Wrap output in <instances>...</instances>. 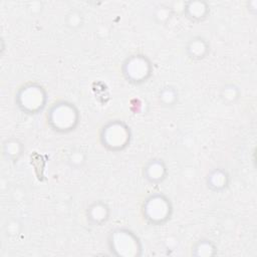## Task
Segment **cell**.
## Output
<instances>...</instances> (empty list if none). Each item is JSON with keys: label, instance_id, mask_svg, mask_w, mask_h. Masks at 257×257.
Segmentation results:
<instances>
[{"label": "cell", "instance_id": "obj_8", "mask_svg": "<svg viewBox=\"0 0 257 257\" xmlns=\"http://www.w3.org/2000/svg\"><path fill=\"white\" fill-rule=\"evenodd\" d=\"M110 214V207L103 200L92 201L85 209L86 222L92 227H100L104 225L109 220Z\"/></svg>", "mask_w": 257, "mask_h": 257}, {"label": "cell", "instance_id": "obj_7", "mask_svg": "<svg viewBox=\"0 0 257 257\" xmlns=\"http://www.w3.org/2000/svg\"><path fill=\"white\" fill-rule=\"evenodd\" d=\"M168 174V166L162 158L149 159L142 169L144 180L151 186H159L162 184L167 179Z\"/></svg>", "mask_w": 257, "mask_h": 257}, {"label": "cell", "instance_id": "obj_9", "mask_svg": "<svg viewBox=\"0 0 257 257\" xmlns=\"http://www.w3.org/2000/svg\"><path fill=\"white\" fill-rule=\"evenodd\" d=\"M231 183V177L227 169L216 167L211 169L206 176V186L213 193L225 192Z\"/></svg>", "mask_w": 257, "mask_h": 257}, {"label": "cell", "instance_id": "obj_14", "mask_svg": "<svg viewBox=\"0 0 257 257\" xmlns=\"http://www.w3.org/2000/svg\"><path fill=\"white\" fill-rule=\"evenodd\" d=\"M158 100L163 107H174L179 100V91L174 85H165L158 92Z\"/></svg>", "mask_w": 257, "mask_h": 257}, {"label": "cell", "instance_id": "obj_1", "mask_svg": "<svg viewBox=\"0 0 257 257\" xmlns=\"http://www.w3.org/2000/svg\"><path fill=\"white\" fill-rule=\"evenodd\" d=\"M80 113L77 106L69 101L60 99L53 102L47 110V125L56 134H69L78 126Z\"/></svg>", "mask_w": 257, "mask_h": 257}, {"label": "cell", "instance_id": "obj_15", "mask_svg": "<svg viewBox=\"0 0 257 257\" xmlns=\"http://www.w3.org/2000/svg\"><path fill=\"white\" fill-rule=\"evenodd\" d=\"M241 96V90L235 83H226L220 89V98L223 103L231 105L236 103Z\"/></svg>", "mask_w": 257, "mask_h": 257}, {"label": "cell", "instance_id": "obj_6", "mask_svg": "<svg viewBox=\"0 0 257 257\" xmlns=\"http://www.w3.org/2000/svg\"><path fill=\"white\" fill-rule=\"evenodd\" d=\"M123 78L132 84L139 85L147 82L153 75V62L145 54L135 53L127 56L121 64Z\"/></svg>", "mask_w": 257, "mask_h": 257}, {"label": "cell", "instance_id": "obj_12", "mask_svg": "<svg viewBox=\"0 0 257 257\" xmlns=\"http://www.w3.org/2000/svg\"><path fill=\"white\" fill-rule=\"evenodd\" d=\"M24 150V144L15 137H10L6 139L2 144V155L8 162H18Z\"/></svg>", "mask_w": 257, "mask_h": 257}, {"label": "cell", "instance_id": "obj_10", "mask_svg": "<svg viewBox=\"0 0 257 257\" xmlns=\"http://www.w3.org/2000/svg\"><path fill=\"white\" fill-rule=\"evenodd\" d=\"M210 42L201 35L192 36L185 45V53L187 57L193 61L205 59L210 54Z\"/></svg>", "mask_w": 257, "mask_h": 257}, {"label": "cell", "instance_id": "obj_13", "mask_svg": "<svg viewBox=\"0 0 257 257\" xmlns=\"http://www.w3.org/2000/svg\"><path fill=\"white\" fill-rule=\"evenodd\" d=\"M218 247L214 241L209 238H201L194 242L191 248V255L196 257L214 256L217 254Z\"/></svg>", "mask_w": 257, "mask_h": 257}, {"label": "cell", "instance_id": "obj_17", "mask_svg": "<svg viewBox=\"0 0 257 257\" xmlns=\"http://www.w3.org/2000/svg\"><path fill=\"white\" fill-rule=\"evenodd\" d=\"M85 159H86V157L82 153H80V152H73V154H70V156L68 158V162L71 164V167L78 168V167L82 166V164L78 160H80L81 162L85 163Z\"/></svg>", "mask_w": 257, "mask_h": 257}, {"label": "cell", "instance_id": "obj_11", "mask_svg": "<svg viewBox=\"0 0 257 257\" xmlns=\"http://www.w3.org/2000/svg\"><path fill=\"white\" fill-rule=\"evenodd\" d=\"M184 16L194 23H200L210 14V6L206 1H188L183 8Z\"/></svg>", "mask_w": 257, "mask_h": 257}, {"label": "cell", "instance_id": "obj_3", "mask_svg": "<svg viewBox=\"0 0 257 257\" xmlns=\"http://www.w3.org/2000/svg\"><path fill=\"white\" fill-rule=\"evenodd\" d=\"M47 96L46 89L40 83L28 81L15 93V105L25 114H38L46 107Z\"/></svg>", "mask_w": 257, "mask_h": 257}, {"label": "cell", "instance_id": "obj_2", "mask_svg": "<svg viewBox=\"0 0 257 257\" xmlns=\"http://www.w3.org/2000/svg\"><path fill=\"white\" fill-rule=\"evenodd\" d=\"M141 212L143 219L151 226L167 224L174 212L171 199L164 193H153L146 197L142 203Z\"/></svg>", "mask_w": 257, "mask_h": 257}, {"label": "cell", "instance_id": "obj_5", "mask_svg": "<svg viewBox=\"0 0 257 257\" xmlns=\"http://www.w3.org/2000/svg\"><path fill=\"white\" fill-rule=\"evenodd\" d=\"M107 246L110 254L115 256H141L143 253L141 239L125 227L115 228L108 233Z\"/></svg>", "mask_w": 257, "mask_h": 257}, {"label": "cell", "instance_id": "obj_16", "mask_svg": "<svg viewBox=\"0 0 257 257\" xmlns=\"http://www.w3.org/2000/svg\"><path fill=\"white\" fill-rule=\"evenodd\" d=\"M66 26L70 29H78L83 23V14L77 9L70 10L65 18Z\"/></svg>", "mask_w": 257, "mask_h": 257}, {"label": "cell", "instance_id": "obj_4", "mask_svg": "<svg viewBox=\"0 0 257 257\" xmlns=\"http://www.w3.org/2000/svg\"><path fill=\"white\" fill-rule=\"evenodd\" d=\"M132 136V130L125 121L110 119L100 127L99 142L106 151L119 153L130 146Z\"/></svg>", "mask_w": 257, "mask_h": 257}]
</instances>
